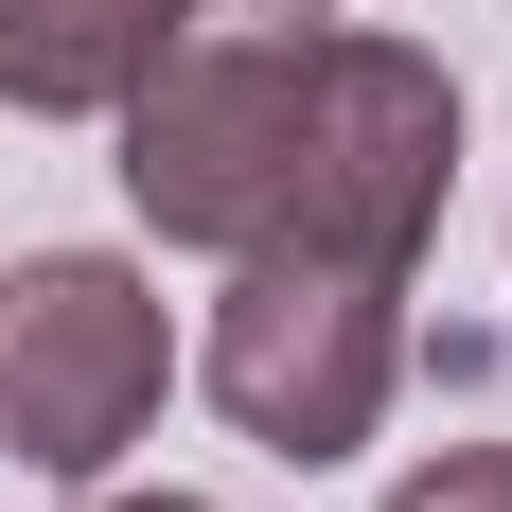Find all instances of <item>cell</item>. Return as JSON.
Masks as SVG:
<instances>
[{"label":"cell","mask_w":512,"mask_h":512,"mask_svg":"<svg viewBox=\"0 0 512 512\" xmlns=\"http://www.w3.org/2000/svg\"><path fill=\"white\" fill-rule=\"evenodd\" d=\"M460 159V89L407 36H177L124 89V195L177 248H354L407 265Z\"/></svg>","instance_id":"6da1fadb"},{"label":"cell","mask_w":512,"mask_h":512,"mask_svg":"<svg viewBox=\"0 0 512 512\" xmlns=\"http://www.w3.org/2000/svg\"><path fill=\"white\" fill-rule=\"evenodd\" d=\"M389 283L407 265H354V248H248L230 318H212V389L248 442L283 460H336L371 442V389H389Z\"/></svg>","instance_id":"7a4b0ae2"},{"label":"cell","mask_w":512,"mask_h":512,"mask_svg":"<svg viewBox=\"0 0 512 512\" xmlns=\"http://www.w3.org/2000/svg\"><path fill=\"white\" fill-rule=\"evenodd\" d=\"M159 371H177V336H159V301L124 283V265L53 248L0 283V442L36 477H89L124 424L159 407Z\"/></svg>","instance_id":"3957f363"},{"label":"cell","mask_w":512,"mask_h":512,"mask_svg":"<svg viewBox=\"0 0 512 512\" xmlns=\"http://www.w3.org/2000/svg\"><path fill=\"white\" fill-rule=\"evenodd\" d=\"M195 0H0V106H124Z\"/></svg>","instance_id":"277c9868"},{"label":"cell","mask_w":512,"mask_h":512,"mask_svg":"<svg viewBox=\"0 0 512 512\" xmlns=\"http://www.w3.org/2000/svg\"><path fill=\"white\" fill-rule=\"evenodd\" d=\"M389 512H512V460H442V477H407Z\"/></svg>","instance_id":"5b68a950"},{"label":"cell","mask_w":512,"mask_h":512,"mask_svg":"<svg viewBox=\"0 0 512 512\" xmlns=\"http://www.w3.org/2000/svg\"><path fill=\"white\" fill-rule=\"evenodd\" d=\"M159 512H195V495H159Z\"/></svg>","instance_id":"8992f818"},{"label":"cell","mask_w":512,"mask_h":512,"mask_svg":"<svg viewBox=\"0 0 512 512\" xmlns=\"http://www.w3.org/2000/svg\"><path fill=\"white\" fill-rule=\"evenodd\" d=\"M301 18H318V0H301Z\"/></svg>","instance_id":"52a82bcc"}]
</instances>
